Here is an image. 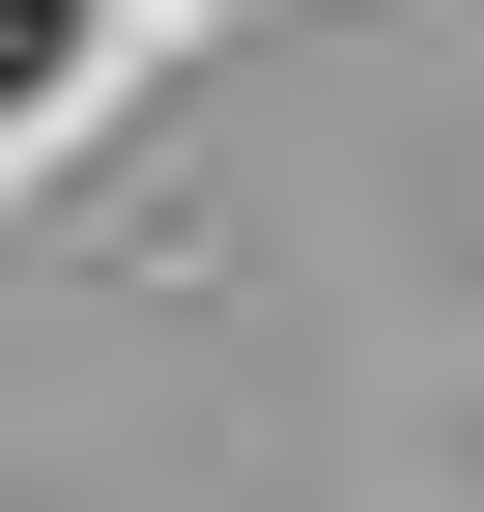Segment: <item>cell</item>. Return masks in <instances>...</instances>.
Wrapping results in <instances>:
<instances>
[{
  "instance_id": "cell-1",
  "label": "cell",
  "mask_w": 484,
  "mask_h": 512,
  "mask_svg": "<svg viewBox=\"0 0 484 512\" xmlns=\"http://www.w3.org/2000/svg\"><path fill=\"white\" fill-rule=\"evenodd\" d=\"M29 86H57V0H0V114H29Z\"/></svg>"
}]
</instances>
